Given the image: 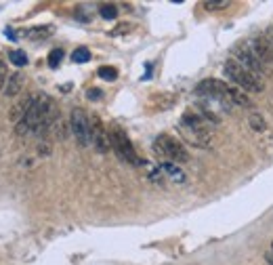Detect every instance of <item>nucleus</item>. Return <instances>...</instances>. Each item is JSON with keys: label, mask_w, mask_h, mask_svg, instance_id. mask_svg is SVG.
Listing matches in <instances>:
<instances>
[{"label": "nucleus", "mask_w": 273, "mask_h": 265, "mask_svg": "<svg viewBox=\"0 0 273 265\" xmlns=\"http://www.w3.org/2000/svg\"><path fill=\"white\" fill-rule=\"evenodd\" d=\"M248 122H250V127H252L254 131H265V129H267V122H265V118H263L261 114H256V111H252V114H250Z\"/></svg>", "instance_id": "f3484780"}, {"label": "nucleus", "mask_w": 273, "mask_h": 265, "mask_svg": "<svg viewBox=\"0 0 273 265\" xmlns=\"http://www.w3.org/2000/svg\"><path fill=\"white\" fill-rule=\"evenodd\" d=\"M38 154L49 156V154H51V145H49V143H40V145H38Z\"/></svg>", "instance_id": "4be33fe9"}, {"label": "nucleus", "mask_w": 273, "mask_h": 265, "mask_svg": "<svg viewBox=\"0 0 273 265\" xmlns=\"http://www.w3.org/2000/svg\"><path fill=\"white\" fill-rule=\"evenodd\" d=\"M227 97H229V99H231V103H236V105H242V107L250 105V99H248V97L244 95L240 89L231 87V85H229V93H227Z\"/></svg>", "instance_id": "9b49d317"}, {"label": "nucleus", "mask_w": 273, "mask_h": 265, "mask_svg": "<svg viewBox=\"0 0 273 265\" xmlns=\"http://www.w3.org/2000/svg\"><path fill=\"white\" fill-rule=\"evenodd\" d=\"M53 34V27L51 25H40V27H32L30 32H27V36L30 38H34V40H38V38H47V36H51Z\"/></svg>", "instance_id": "4468645a"}, {"label": "nucleus", "mask_w": 273, "mask_h": 265, "mask_svg": "<svg viewBox=\"0 0 273 265\" xmlns=\"http://www.w3.org/2000/svg\"><path fill=\"white\" fill-rule=\"evenodd\" d=\"M109 137H111V147H113V152L118 154L120 160L131 162V164H135V166H143V164H145V160H141V158L137 156V152H135V147H133V143H131V139L126 137V133H124L122 129H113V133H111Z\"/></svg>", "instance_id": "f03ea898"}, {"label": "nucleus", "mask_w": 273, "mask_h": 265, "mask_svg": "<svg viewBox=\"0 0 273 265\" xmlns=\"http://www.w3.org/2000/svg\"><path fill=\"white\" fill-rule=\"evenodd\" d=\"M91 131H93V143L97 147V152H101V154H107L111 149V137L107 135L105 127L101 124L99 118H93L91 120Z\"/></svg>", "instance_id": "423d86ee"}, {"label": "nucleus", "mask_w": 273, "mask_h": 265, "mask_svg": "<svg viewBox=\"0 0 273 265\" xmlns=\"http://www.w3.org/2000/svg\"><path fill=\"white\" fill-rule=\"evenodd\" d=\"M7 80H9V72H7V63L0 61V91L7 87Z\"/></svg>", "instance_id": "6ab92c4d"}, {"label": "nucleus", "mask_w": 273, "mask_h": 265, "mask_svg": "<svg viewBox=\"0 0 273 265\" xmlns=\"http://www.w3.org/2000/svg\"><path fill=\"white\" fill-rule=\"evenodd\" d=\"M271 250H273V244H271Z\"/></svg>", "instance_id": "393cba45"}, {"label": "nucleus", "mask_w": 273, "mask_h": 265, "mask_svg": "<svg viewBox=\"0 0 273 265\" xmlns=\"http://www.w3.org/2000/svg\"><path fill=\"white\" fill-rule=\"evenodd\" d=\"M23 85H25V76L21 72H15L13 76H9L7 87H5V97H17L23 91Z\"/></svg>", "instance_id": "1a4fd4ad"}, {"label": "nucleus", "mask_w": 273, "mask_h": 265, "mask_svg": "<svg viewBox=\"0 0 273 265\" xmlns=\"http://www.w3.org/2000/svg\"><path fill=\"white\" fill-rule=\"evenodd\" d=\"M71 61H76V63H86V61H91V51L86 49V47H78L74 53H71Z\"/></svg>", "instance_id": "ddd939ff"}, {"label": "nucleus", "mask_w": 273, "mask_h": 265, "mask_svg": "<svg viewBox=\"0 0 273 265\" xmlns=\"http://www.w3.org/2000/svg\"><path fill=\"white\" fill-rule=\"evenodd\" d=\"M34 99H36V95H27V97H23L21 101H17L15 105L11 107V111H9V118L13 120V122H21L23 118H25V114L30 111V107H32V103H34Z\"/></svg>", "instance_id": "6e6552de"}, {"label": "nucleus", "mask_w": 273, "mask_h": 265, "mask_svg": "<svg viewBox=\"0 0 273 265\" xmlns=\"http://www.w3.org/2000/svg\"><path fill=\"white\" fill-rule=\"evenodd\" d=\"M155 152L160 156L168 158V160H175V162H187L189 160V154L185 149L183 143H179L177 139H172L168 135H160L155 139Z\"/></svg>", "instance_id": "20e7f679"}, {"label": "nucleus", "mask_w": 273, "mask_h": 265, "mask_svg": "<svg viewBox=\"0 0 273 265\" xmlns=\"http://www.w3.org/2000/svg\"><path fill=\"white\" fill-rule=\"evenodd\" d=\"M267 38H269L271 43H273V27H269V32H267Z\"/></svg>", "instance_id": "b1692460"}, {"label": "nucleus", "mask_w": 273, "mask_h": 265, "mask_svg": "<svg viewBox=\"0 0 273 265\" xmlns=\"http://www.w3.org/2000/svg\"><path fill=\"white\" fill-rule=\"evenodd\" d=\"M233 55H236V61H238V63H242V65L246 67L248 72H252L254 76L261 78V76L267 72V65L256 57V55L252 53V49H250L248 45H244V43H242V45H238V47L233 49Z\"/></svg>", "instance_id": "39448f33"}, {"label": "nucleus", "mask_w": 273, "mask_h": 265, "mask_svg": "<svg viewBox=\"0 0 273 265\" xmlns=\"http://www.w3.org/2000/svg\"><path fill=\"white\" fill-rule=\"evenodd\" d=\"M101 91H99V89H89V91H86V97H89V99L91 101H99V99H101Z\"/></svg>", "instance_id": "aec40b11"}, {"label": "nucleus", "mask_w": 273, "mask_h": 265, "mask_svg": "<svg viewBox=\"0 0 273 265\" xmlns=\"http://www.w3.org/2000/svg\"><path fill=\"white\" fill-rule=\"evenodd\" d=\"M99 15L103 19H116L118 17V7L116 5H101L99 7Z\"/></svg>", "instance_id": "2eb2a0df"}, {"label": "nucleus", "mask_w": 273, "mask_h": 265, "mask_svg": "<svg viewBox=\"0 0 273 265\" xmlns=\"http://www.w3.org/2000/svg\"><path fill=\"white\" fill-rule=\"evenodd\" d=\"M69 129L74 133L76 141L80 147H89L93 143V131H91V120L86 118L84 109L76 107L71 109V116H69Z\"/></svg>", "instance_id": "7ed1b4c3"}, {"label": "nucleus", "mask_w": 273, "mask_h": 265, "mask_svg": "<svg viewBox=\"0 0 273 265\" xmlns=\"http://www.w3.org/2000/svg\"><path fill=\"white\" fill-rule=\"evenodd\" d=\"M265 259H267V261L273 265V250H267V253H265Z\"/></svg>", "instance_id": "5701e85b"}, {"label": "nucleus", "mask_w": 273, "mask_h": 265, "mask_svg": "<svg viewBox=\"0 0 273 265\" xmlns=\"http://www.w3.org/2000/svg\"><path fill=\"white\" fill-rule=\"evenodd\" d=\"M204 7H206L208 11H219V9H227L229 3H204Z\"/></svg>", "instance_id": "412c9836"}, {"label": "nucleus", "mask_w": 273, "mask_h": 265, "mask_svg": "<svg viewBox=\"0 0 273 265\" xmlns=\"http://www.w3.org/2000/svg\"><path fill=\"white\" fill-rule=\"evenodd\" d=\"M248 47L252 49V53H254L265 65H267V63H273V43H271L267 36H254V38L250 40Z\"/></svg>", "instance_id": "0eeeda50"}, {"label": "nucleus", "mask_w": 273, "mask_h": 265, "mask_svg": "<svg viewBox=\"0 0 273 265\" xmlns=\"http://www.w3.org/2000/svg\"><path fill=\"white\" fill-rule=\"evenodd\" d=\"M160 169H162L172 181H177V183H183V181H185V173L179 169L177 164H172V162H162Z\"/></svg>", "instance_id": "9d476101"}, {"label": "nucleus", "mask_w": 273, "mask_h": 265, "mask_svg": "<svg viewBox=\"0 0 273 265\" xmlns=\"http://www.w3.org/2000/svg\"><path fill=\"white\" fill-rule=\"evenodd\" d=\"M97 76L101 78V80H105V82H113L118 78V69L116 67H111V65H101L97 69Z\"/></svg>", "instance_id": "f8f14e48"}, {"label": "nucleus", "mask_w": 273, "mask_h": 265, "mask_svg": "<svg viewBox=\"0 0 273 265\" xmlns=\"http://www.w3.org/2000/svg\"><path fill=\"white\" fill-rule=\"evenodd\" d=\"M223 72H225V76H227L229 80L233 82V85L242 87L244 91H252V93L263 91V82H261V78L254 76L252 72H248V69L244 67L242 63H238L236 59L225 61Z\"/></svg>", "instance_id": "f257e3e1"}, {"label": "nucleus", "mask_w": 273, "mask_h": 265, "mask_svg": "<svg viewBox=\"0 0 273 265\" xmlns=\"http://www.w3.org/2000/svg\"><path fill=\"white\" fill-rule=\"evenodd\" d=\"M9 59L15 63L17 67H23V65H27V55L23 53V51H19V49H15V51H11L9 53Z\"/></svg>", "instance_id": "dca6fc26"}, {"label": "nucleus", "mask_w": 273, "mask_h": 265, "mask_svg": "<svg viewBox=\"0 0 273 265\" xmlns=\"http://www.w3.org/2000/svg\"><path fill=\"white\" fill-rule=\"evenodd\" d=\"M61 59H63V49H53L51 53H49V67H57L61 63Z\"/></svg>", "instance_id": "a211bd4d"}]
</instances>
